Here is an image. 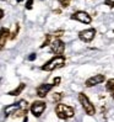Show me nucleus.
<instances>
[{"label":"nucleus","mask_w":114,"mask_h":122,"mask_svg":"<svg viewBox=\"0 0 114 122\" xmlns=\"http://www.w3.org/2000/svg\"><path fill=\"white\" fill-rule=\"evenodd\" d=\"M33 8V0H28V1L26 3V9L27 10H31Z\"/></svg>","instance_id":"obj_19"},{"label":"nucleus","mask_w":114,"mask_h":122,"mask_svg":"<svg viewBox=\"0 0 114 122\" xmlns=\"http://www.w3.org/2000/svg\"><path fill=\"white\" fill-rule=\"evenodd\" d=\"M65 62H66V59L64 56H55L50 61H48L44 66H42L41 69L46 70V71H53L55 69H59V68L64 67L65 66Z\"/></svg>","instance_id":"obj_1"},{"label":"nucleus","mask_w":114,"mask_h":122,"mask_svg":"<svg viewBox=\"0 0 114 122\" xmlns=\"http://www.w3.org/2000/svg\"><path fill=\"white\" fill-rule=\"evenodd\" d=\"M18 31H20V25L18 24H16L15 25V30H14V32H10V40H15L16 37H17V33H18Z\"/></svg>","instance_id":"obj_14"},{"label":"nucleus","mask_w":114,"mask_h":122,"mask_svg":"<svg viewBox=\"0 0 114 122\" xmlns=\"http://www.w3.org/2000/svg\"><path fill=\"white\" fill-rule=\"evenodd\" d=\"M16 1H17V3H21V1H23V0H16Z\"/></svg>","instance_id":"obj_24"},{"label":"nucleus","mask_w":114,"mask_h":122,"mask_svg":"<svg viewBox=\"0 0 114 122\" xmlns=\"http://www.w3.org/2000/svg\"><path fill=\"white\" fill-rule=\"evenodd\" d=\"M47 109V104L44 101H33L30 110L34 117H41Z\"/></svg>","instance_id":"obj_5"},{"label":"nucleus","mask_w":114,"mask_h":122,"mask_svg":"<svg viewBox=\"0 0 114 122\" xmlns=\"http://www.w3.org/2000/svg\"><path fill=\"white\" fill-rule=\"evenodd\" d=\"M105 90L110 94V96L114 99V78L107 80V84H105Z\"/></svg>","instance_id":"obj_13"},{"label":"nucleus","mask_w":114,"mask_h":122,"mask_svg":"<svg viewBox=\"0 0 114 122\" xmlns=\"http://www.w3.org/2000/svg\"><path fill=\"white\" fill-rule=\"evenodd\" d=\"M25 88H26V84H23V83H21L16 88V89H14V90H11V91H9L8 94L10 95V96H17V95H20L21 92H22L23 90H25Z\"/></svg>","instance_id":"obj_12"},{"label":"nucleus","mask_w":114,"mask_h":122,"mask_svg":"<svg viewBox=\"0 0 114 122\" xmlns=\"http://www.w3.org/2000/svg\"><path fill=\"white\" fill-rule=\"evenodd\" d=\"M18 109H28V102L26 101V100H20V101L16 102V104H12V105L6 106L5 110H4L5 116H6V117L11 116V115L15 112L16 110H18Z\"/></svg>","instance_id":"obj_4"},{"label":"nucleus","mask_w":114,"mask_h":122,"mask_svg":"<svg viewBox=\"0 0 114 122\" xmlns=\"http://www.w3.org/2000/svg\"><path fill=\"white\" fill-rule=\"evenodd\" d=\"M64 33H65V31H64V30H58V31H55V32H54L53 36H54L55 38H59V37H61Z\"/></svg>","instance_id":"obj_18"},{"label":"nucleus","mask_w":114,"mask_h":122,"mask_svg":"<svg viewBox=\"0 0 114 122\" xmlns=\"http://www.w3.org/2000/svg\"><path fill=\"white\" fill-rule=\"evenodd\" d=\"M54 88V85L53 84H48V83H46V84H41L37 88V95L39 96V97H46L47 95H48V92L50 91L52 89Z\"/></svg>","instance_id":"obj_10"},{"label":"nucleus","mask_w":114,"mask_h":122,"mask_svg":"<svg viewBox=\"0 0 114 122\" xmlns=\"http://www.w3.org/2000/svg\"><path fill=\"white\" fill-rule=\"evenodd\" d=\"M10 37V30L6 27H1L0 28V51H3L6 42H8Z\"/></svg>","instance_id":"obj_11"},{"label":"nucleus","mask_w":114,"mask_h":122,"mask_svg":"<svg viewBox=\"0 0 114 122\" xmlns=\"http://www.w3.org/2000/svg\"><path fill=\"white\" fill-rule=\"evenodd\" d=\"M58 3L60 4L61 8H69L71 0H58Z\"/></svg>","instance_id":"obj_17"},{"label":"nucleus","mask_w":114,"mask_h":122,"mask_svg":"<svg viewBox=\"0 0 114 122\" xmlns=\"http://www.w3.org/2000/svg\"><path fill=\"white\" fill-rule=\"evenodd\" d=\"M36 58H37V56H36V53H32L31 56H28V61H34Z\"/></svg>","instance_id":"obj_22"},{"label":"nucleus","mask_w":114,"mask_h":122,"mask_svg":"<svg viewBox=\"0 0 114 122\" xmlns=\"http://www.w3.org/2000/svg\"><path fill=\"white\" fill-rule=\"evenodd\" d=\"M50 51L56 56H63L65 51V43L60 38H55L53 42H50Z\"/></svg>","instance_id":"obj_6"},{"label":"nucleus","mask_w":114,"mask_h":122,"mask_svg":"<svg viewBox=\"0 0 114 122\" xmlns=\"http://www.w3.org/2000/svg\"><path fill=\"white\" fill-rule=\"evenodd\" d=\"M60 81H61V79L59 76H56V78H54V80H53V85L54 86H58V85L60 84Z\"/></svg>","instance_id":"obj_20"},{"label":"nucleus","mask_w":114,"mask_h":122,"mask_svg":"<svg viewBox=\"0 0 114 122\" xmlns=\"http://www.w3.org/2000/svg\"><path fill=\"white\" fill-rule=\"evenodd\" d=\"M4 14H5V12H4V10H3V9H0V20H1V19L4 17Z\"/></svg>","instance_id":"obj_23"},{"label":"nucleus","mask_w":114,"mask_h":122,"mask_svg":"<svg viewBox=\"0 0 114 122\" xmlns=\"http://www.w3.org/2000/svg\"><path fill=\"white\" fill-rule=\"evenodd\" d=\"M105 80V75L103 74H95L93 76H91L88 78L86 83H85V85H86L87 88H92V86H95V85H98V84H101Z\"/></svg>","instance_id":"obj_9"},{"label":"nucleus","mask_w":114,"mask_h":122,"mask_svg":"<svg viewBox=\"0 0 114 122\" xmlns=\"http://www.w3.org/2000/svg\"><path fill=\"white\" fill-rule=\"evenodd\" d=\"M104 4H105V5H108L109 8H114V1H113V0H105Z\"/></svg>","instance_id":"obj_21"},{"label":"nucleus","mask_w":114,"mask_h":122,"mask_svg":"<svg viewBox=\"0 0 114 122\" xmlns=\"http://www.w3.org/2000/svg\"><path fill=\"white\" fill-rule=\"evenodd\" d=\"M96 36V30L95 28H87V30H83V31H80L79 32V38L82 41V42H91L92 40L95 38Z\"/></svg>","instance_id":"obj_7"},{"label":"nucleus","mask_w":114,"mask_h":122,"mask_svg":"<svg viewBox=\"0 0 114 122\" xmlns=\"http://www.w3.org/2000/svg\"><path fill=\"white\" fill-rule=\"evenodd\" d=\"M64 97V94L63 92H55V94L53 95V101L56 102V104H59L61 101V99Z\"/></svg>","instance_id":"obj_15"},{"label":"nucleus","mask_w":114,"mask_h":122,"mask_svg":"<svg viewBox=\"0 0 114 122\" xmlns=\"http://www.w3.org/2000/svg\"><path fill=\"white\" fill-rule=\"evenodd\" d=\"M55 113L60 120H68V118H71L75 115V109L69 106V105L59 102L55 106Z\"/></svg>","instance_id":"obj_2"},{"label":"nucleus","mask_w":114,"mask_h":122,"mask_svg":"<svg viewBox=\"0 0 114 122\" xmlns=\"http://www.w3.org/2000/svg\"><path fill=\"white\" fill-rule=\"evenodd\" d=\"M50 40H52V35H46V40H44L43 43L41 45V48H44V47L50 45Z\"/></svg>","instance_id":"obj_16"},{"label":"nucleus","mask_w":114,"mask_h":122,"mask_svg":"<svg viewBox=\"0 0 114 122\" xmlns=\"http://www.w3.org/2000/svg\"><path fill=\"white\" fill-rule=\"evenodd\" d=\"M79 101L80 104L82 105L83 107V110L85 112H86L88 116H93V115L96 113V109H95V106L92 105V102L88 100V97L83 94V92H80L79 94Z\"/></svg>","instance_id":"obj_3"},{"label":"nucleus","mask_w":114,"mask_h":122,"mask_svg":"<svg viewBox=\"0 0 114 122\" xmlns=\"http://www.w3.org/2000/svg\"><path fill=\"white\" fill-rule=\"evenodd\" d=\"M71 19L76 20V21H80L82 24H91V21H92V17L86 11H76L71 15Z\"/></svg>","instance_id":"obj_8"}]
</instances>
